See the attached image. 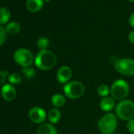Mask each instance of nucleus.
<instances>
[{
    "mask_svg": "<svg viewBox=\"0 0 134 134\" xmlns=\"http://www.w3.org/2000/svg\"><path fill=\"white\" fill-rule=\"evenodd\" d=\"M85 92V85L78 81H73L66 83L63 88L64 95L71 99H77L81 98L84 96Z\"/></svg>",
    "mask_w": 134,
    "mask_h": 134,
    "instance_id": "nucleus-4",
    "label": "nucleus"
},
{
    "mask_svg": "<svg viewBox=\"0 0 134 134\" xmlns=\"http://www.w3.org/2000/svg\"><path fill=\"white\" fill-rule=\"evenodd\" d=\"M116 134H118V133H116Z\"/></svg>",
    "mask_w": 134,
    "mask_h": 134,
    "instance_id": "nucleus-29",
    "label": "nucleus"
},
{
    "mask_svg": "<svg viewBox=\"0 0 134 134\" xmlns=\"http://www.w3.org/2000/svg\"><path fill=\"white\" fill-rule=\"evenodd\" d=\"M21 73L27 78H33L36 76V70L31 66L23 67L21 69Z\"/></svg>",
    "mask_w": 134,
    "mask_h": 134,
    "instance_id": "nucleus-20",
    "label": "nucleus"
},
{
    "mask_svg": "<svg viewBox=\"0 0 134 134\" xmlns=\"http://www.w3.org/2000/svg\"><path fill=\"white\" fill-rule=\"evenodd\" d=\"M51 0H43V2H50Z\"/></svg>",
    "mask_w": 134,
    "mask_h": 134,
    "instance_id": "nucleus-28",
    "label": "nucleus"
},
{
    "mask_svg": "<svg viewBox=\"0 0 134 134\" xmlns=\"http://www.w3.org/2000/svg\"><path fill=\"white\" fill-rule=\"evenodd\" d=\"M47 117V114L46 111L40 107H34L31 108L29 112V118L30 121L35 124H43Z\"/></svg>",
    "mask_w": 134,
    "mask_h": 134,
    "instance_id": "nucleus-8",
    "label": "nucleus"
},
{
    "mask_svg": "<svg viewBox=\"0 0 134 134\" xmlns=\"http://www.w3.org/2000/svg\"><path fill=\"white\" fill-rule=\"evenodd\" d=\"M114 70L124 76H134V59L123 58L117 59L114 64Z\"/></svg>",
    "mask_w": 134,
    "mask_h": 134,
    "instance_id": "nucleus-6",
    "label": "nucleus"
},
{
    "mask_svg": "<svg viewBox=\"0 0 134 134\" xmlns=\"http://www.w3.org/2000/svg\"><path fill=\"white\" fill-rule=\"evenodd\" d=\"M126 128H127V130L131 134H134V118H132V119L127 121Z\"/></svg>",
    "mask_w": 134,
    "mask_h": 134,
    "instance_id": "nucleus-23",
    "label": "nucleus"
},
{
    "mask_svg": "<svg viewBox=\"0 0 134 134\" xmlns=\"http://www.w3.org/2000/svg\"><path fill=\"white\" fill-rule=\"evenodd\" d=\"M47 118L51 124H57L61 119V112L58 108H51L47 113Z\"/></svg>",
    "mask_w": 134,
    "mask_h": 134,
    "instance_id": "nucleus-14",
    "label": "nucleus"
},
{
    "mask_svg": "<svg viewBox=\"0 0 134 134\" xmlns=\"http://www.w3.org/2000/svg\"><path fill=\"white\" fill-rule=\"evenodd\" d=\"M10 18V12L7 7L0 8V25H7Z\"/></svg>",
    "mask_w": 134,
    "mask_h": 134,
    "instance_id": "nucleus-17",
    "label": "nucleus"
},
{
    "mask_svg": "<svg viewBox=\"0 0 134 134\" xmlns=\"http://www.w3.org/2000/svg\"><path fill=\"white\" fill-rule=\"evenodd\" d=\"M14 59L17 64L23 67L31 66L34 62L35 58L33 54L26 48H19L14 54Z\"/></svg>",
    "mask_w": 134,
    "mask_h": 134,
    "instance_id": "nucleus-7",
    "label": "nucleus"
},
{
    "mask_svg": "<svg viewBox=\"0 0 134 134\" xmlns=\"http://www.w3.org/2000/svg\"><path fill=\"white\" fill-rule=\"evenodd\" d=\"M97 93L102 98L107 97L110 94V88L107 85L102 84L97 88Z\"/></svg>",
    "mask_w": 134,
    "mask_h": 134,
    "instance_id": "nucleus-18",
    "label": "nucleus"
},
{
    "mask_svg": "<svg viewBox=\"0 0 134 134\" xmlns=\"http://www.w3.org/2000/svg\"><path fill=\"white\" fill-rule=\"evenodd\" d=\"M43 0H27L26 8L30 12L36 13L43 8Z\"/></svg>",
    "mask_w": 134,
    "mask_h": 134,
    "instance_id": "nucleus-12",
    "label": "nucleus"
},
{
    "mask_svg": "<svg viewBox=\"0 0 134 134\" xmlns=\"http://www.w3.org/2000/svg\"><path fill=\"white\" fill-rule=\"evenodd\" d=\"M72 77V70L67 65L61 66L57 72V80L61 84H66L70 82Z\"/></svg>",
    "mask_w": 134,
    "mask_h": 134,
    "instance_id": "nucleus-9",
    "label": "nucleus"
},
{
    "mask_svg": "<svg viewBox=\"0 0 134 134\" xmlns=\"http://www.w3.org/2000/svg\"><path fill=\"white\" fill-rule=\"evenodd\" d=\"M35 65L38 69L47 71L53 69L57 63V57L49 50L40 51L35 57Z\"/></svg>",
    "mask_w": 134,
    "mask_h": 134,
    "instance_id": "nucleus-1",
    "label": "nucleus"
},
{
    "mask_svg": "<svg viewBox=\"0 0 134 134\" xmlns=\"http://www.w3.org/2000/svg\"><path fill=\"white\" fill-rule=\"evenodd\" d=\"M7 35V33L6 29L0 25V46H2L3 44V43L6 41Z\"/></svg>",
    "mask_w": 134,
    "mask_h": 134,
    "instance_id": "nucleus-22",
    "label": "nucleus"
},
{
    "mask_svg": "<svg viewBox=\"0 0 134 134\" xmlns=\"http://www.w3.org/2000/svg\"><path fill=\"white\" fill-rule=\"evenodd\" d=\"M129 92V85L123 79L114 81L110 87V96L114 100H124Z\"/></svg>",
    "mask_w": 134,
    "mask_h": 134,
    "instance_id": "nucleus-5",
    "label": "nucleus"
},
{
    "mask_svg": "<svg viewBox=\"0 0 134 134\" xmlns=\"http://www.w3.org/2000/svg\"><path fill=\"white\" fill-rule=\"evenodd\" d=\"M118 126V118L116 114L107 113L98 122V129L103 134H112L114 132Z\"/></svg>",
    "mask_w": 134,
    "mask_h": 134,
    "instance_id": "nucleus-2",
    "label": "nucleus"
},
{
    "mask_svg": "<svg viewBox=\"0 0 134 134\" xmlns=\"http://www.w3.org/2000/svg\"><path fill=\"white\" fill-rule=\"evenodd\" d=\"M1 95H2V97L4 99V100L7 102H10V101H13L16 98L17 91L12 85L7 84V85H4L2 88Z\"/></svg>",
    "mask_w": 134,
    "mask_h": 134,
    "instance_id": "nucleus-10",
    "label": "nucleus"
},
{
    "mask_svg": "<svg viewBox=\"0 0 134 134\" xmlns=\"http://www.w3.org/2000/svg\"><path fill=\"white\" fill-rule=\"evenodd\" d=\"M8 81L10 85H19L21 82V76L18 73L11 74L8 76Z\"/></svg>",
    "mask_w": 134,
    "mask_h": 134,
    "instance_id": "nucleus-21",
    "label": "nucleus"
},
{
    "mask_svg": "<svg viewBox=\"0 0 134 134\" xmlns=\"http://www.w3.org/2000/svg\"><path fill=\"white\" fill-rule=\"evenodd\" d=\"M114 107H115L114 99L110 96L104 97L99 102V107L104 112L110 113V111H111L114 108Z\"/></svg>",
    "mask_w": 134,
    "mask_h": 134,
    "instance_id": "nucleus-11",
    "label": "nucleus"
},
{
    "mask_svg": "<svg viewBox=\"0 0 134 134\" xmlns=\"http://www.w3.org/2000/svg\"><path fill=\"white\" fill-rule=\"evenodd\" d=\"M38 48L42 51V50H47V47L50 45V41L47 37H40L37 40L36 42Z\"/></svg>",
    "mask_w": 134,
    "mask_h": 134,
    "instance_id": "nucleus-19",
    "label": "nucleus"
},
{
    "mask_svg": "<svg viewBox=\"0 0 134 134\" xmlns=\"http://www.w3.org/2000/svg\"><path fill=\"white\" fill-rule=\"evenodd\" d=\"M36 134H58L57 129L52 124L43 123L36 129Z\"/></svg>",
    "mask_w": 134,
    "mask_h": 134,
    "instance_id": "nucleus-13",
    "label": "nucleus"
},
{
    "mask_svg": "<svg viewBox=\"0 0 134 134\" xmlns=\"http://www.w3.org/2000/svg\"><path fill=\"white\" fill-rule=\"evenodd\" d=\"M51 103L55 108L62 107L65 103V98L63 95L56 93L51 97Z\"/></svg>",
    "mask_w": 134,
    "mask_h": 134,
    "instance_id": "nucleus-15",
    "label": "nucleus"
},
{
    "mask_svg": "<svg viewBox=\"0 0 134 134\" xmlns=\"http://www.w3.org/2000/svg\"><path fill=\"white\" fill-rule=\"evenodd\" d=\"M128 38H129V40L131 43L134 44V30L131 31L128 36Z\"/></svg>",
    "mask_w": 134,
    "mask_h": 134,
    "instance_id": "nucleus-26",
    "label": "nucleus"
},
{
    "mask_svg": "<svg viewBox=\"0 0 134 134\" xmlns=\"http://www.w3.org/2000/svg\"><path fill=\"white\" fill-rule=\"evenodd\" d=\"M129 23L130 25V26L134 29V13L131 14V15L129 18Z\"/></svg>",
    "mask_w": 134,
    "mask_h": 134,
    "instance_id": "nucleus-25",
    "label": "nucleus"
},
{
    "mask_svg": "<svg viewBox=\"0 0 134 134\" xmlns=\"http://www.w3.org/2000/svg\"><path fill=\"white\" fill-rule=\"evenodd\" d=\"M128 1H129L131 3H134V0H128Z\"/></svg>",
    "mask_w": 134,
    "mask_h": 134,
    "instance_id": "nucleus-27",
    "label": "nucleus"
},
{
    "mask_svg": "<svg viewBox=\"0 0 134 134\" xmlns=\"http://www.w3.org/2000/svg\"><path fill=\"white\" fill-rule=\"evenodd\" d=\"M115 114L122 121H129L134 118V103L129 99L120 101L115 107Z\"/></svg>",
    "mask_w": 134,
    "mask_h": 134,
    "instance_id": "nucleus-3",
    "label": "nucleus"
},
{
    "mask_svg": "<svg viewBox=\"0 0 134 134\" xmlns=\"http://www.w3.org/2000/svg\"><path fill=\"white\" fill-rule=\"evenodd\" d=\"M6 75L4 74V72H2L0 70V86L1 85H3L4 83H5V81H6Z\"/></svg>",
    "mask_w": 134,
    "mask_h": 134,
    "instance_id": "nucleus-24",
    "label": "nucleus"
},
{
    "mask_svg": "<svg viewBox=\"0 0 134 134\" xmlns=\"http://www.w3.org/2000/svg\"><path fill=\"white\" fill-rule=\"evenodd\" d=\"M6 31L7 33L9 35H15L19 32L21 30V25L18 22L16 21H11L9 22L6 26Z\"/></svg>",
    "mask_w": 134,
    "mask_h": 134,
    "instance_id": "nucleus-16",
    "label": "nucleus"
}]
</instances>
